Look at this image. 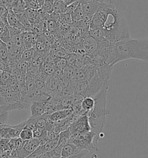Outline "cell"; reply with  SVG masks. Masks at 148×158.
<instances>
[{"label": "cell", "mask_w": 148, "mask_h": 158, "mask_svg": "<svg viewBox=\"0 0 148 158\" xmlns=\"http://www.w3.org/2000/svg\"><path fill=\"white\" fill-rule=\"evenodd\" d=\"M121 1H104L101 7L90 20V30H100L108 42L117 43L130 38Z\"/></svg>", "instance_id": "obj_1"}, {"label": "cell", "mask_w": 148, "mask_h": 158, "mask_svg": "<svg viewBox=\"0 0 148 158\" xmlns=\"http://www.w3.org/2000/svg\"><path fill=\"white\" fill-rule=\"evenodd\" d=\"M116 63L129 59H137L148 63V37L129 38L114 43Z\"/></svg>", "instance_id": "obj_2"}, {"label": "cell", "mask_w": 148, "mask_h": 158, "mask_svg": "<svg viewBox=\"0 0 148 158\" xmlns=\"http://www.w3.org/2000/svg\"><path fill=\"white\" fill-rule=\"evenodd\" d=\"M110 79H107L102 88L93 97L94 106L87 114L91 130L96 134H100L103 130L106 122V116L110 113L106 106V95L109 86Z\"/></svg>", "instance_id": "obj_3"}, {"label": "cell", "mask_w": 148, "mask_h": 158, "mask_svg": "<svg viewBox=\"0 0 148 158\" xmlns=\"http://www.w3.org/2000/svg\"><path fill=\"white\" fill-rule=\"evenodd\" d=\"M99 137L94 135L91 131L82 134L71 135L69 143L74 144L81 151H88L96 152L98 149V141Z\"/></svg>", "instance_id": "obj_4"}, {"label": "cell", "mask_w": 148, "mask_h": 158, "mask_svg": "<svg viewBox=\"0 0 148 158\" xmlns=\"http://www.w3.org/2000/svg\"><path fill=\"white\" fill-rule=\"evenodd\" d=\"M71 135H80L91 131L87 115L79 116L68 128Z\"/></svg>", "instance_id": "obj_5"}, {"label": "cell", "mask_w": 148, "mask_h": 158, "mask_svg": "<svg viewBox=\"0 0 148 158\" xmlns=\"http://www.w3.org/2000/svg\"><path fill=\"white\" fill-rule=\"evenodd\" d=\"M104 1L86 0L79 1L85 17L90 22L92 16L101 7Z\"/></svg>", "instance_id": "obj_6"}, {"label": "cell", "mask_w": 148, "mask_h": 158, "mask_svg": "<svg viewBox=\"0 0 148 158\" xmlns=\"http://www.w3.org/2000/svg\"><path fill=\"white\" fill-rule=\"evenodd\" d=\"M39 146V141L36 139L25 141L23 147L18 151L20 158H26L34 152Z\"/></svg>", "instance_id": "obj_7"}, {"label": "cell", "mask_w": 148, "mask_h": 158, "mask_svg": "<svg viewBox=\"0 0 148 158\" xmlns=\"http://www.w3.org/2000/svg\"><path fill=\"white\" fill-rule=\"evenodd\" d=\"M74 114L73 110L71 108H66L60 111L55 112L52 113L51 115H49V118L51 119V121L54 122H57V121L64 119L65 118H67L69 116H71Z\"/></svg>", "instance_id": "obj_8"}, {"label": "cell", "mask_w": 148, "mask_h": 158, "mask_svg": "<svg viewBox=\"0 0 148 158\" xmlns=\"http://www.w3.org/2000/svg\"><path fill=\"white\" fill-rule=\"evenodd\" d=\"M82 152L74 144L68 143L65 144L61 150V158H67Z\"/></svg>", "instance_id": "obj_9"}, {"label": "cell", "mask_w": 148, "mask_h": 158, "mask_svg": "<svg viewBox=\"0 0 148 158\" xmlns=\"http://www.w3.org/2000/svg\"><path fill=\"white\" fill-rule=\"evenodd\" d=\"M83 45L85 51L90 55H92L97 51L98 47V42L91 36H88L85 38Z\"/></svg>", "instance_id": "obj_10"}, {"label": "cell", "mask_w": 148, "mask_h": 158, "mask_svg": "<svg viewBox=\"0 0 148 158\" xmlns=\"http://www.w3.org/2000/svg\"><path fill=\"white\" fill-rule=\"evenodd\" d=\"M30 110L31 111V116L30 118L33 119H36L45 113L43 102H33L30 107Z\"/></svg>", "instance_id": "obj_11"}, {"label": "cell", "mask_w": 148, "mask_h": 158, "mask_svg": "<svg viewBox=\"0 0 148 158\" xmlns=\"http://www.w3.org/2000/svg\"><path fill=\"white\" fill-rule=\"evenodd\" d=\"M7 19L10 27L18 29V30H20L23 32H27L22 24L20 23L18 18L16 17L12 10L8 11Z\"/></svg>", "instance_id": "obj_12"}, {"label": "cell", "mask_w": 148, "mask_h": 158, "mask_svg": "<svg viewBox=\"0 0 148 158\" xmlns=\"http://www.w3.org/2000/svg\"><path fill=\"white\" fill-rule=\"evenodd\" d=\"M71 16L73 24L77 23L84 19H87L83 14V10H82V7L80 3L78 7L71 14Z\"/></svg>", "instance_id": "obj_13"}, {"label": "cell", "mask_w": 148, "mask_h": 158, "mask_svg": "<svg viewBox=\"0 0 148 158\" xmlns=\"http://www.w3.org/2000/svg\"><path fill=\"white\" fill-rule=\"evenodd\" d=\"M94 100L92 98L85 97L83 98L80 104L83 111L86 112V115L92 110L94 106Z\"/></svg>", "instance_id": "obj_14"}, {"label": "cell", "mask_w": 148, "mask_h": 158, "mask_svg": "<svg viewBox=\"0 0 148 158\" xmlns=\"http://www.w3.org/2000/svg\"><path fill=\"white\" fill-rule=\"evenodd\" d=\"M32 33L24 32L22 34L23 49L24 51L34 47L32 43Z\"/></svg>", "instance_id": "obj_15"}, {"label": "cell", "mask_w": 148, "mask_h": 158, "mask_svg": "<svg viewBox=\"0 0 148 158\" xmlns=\"http://www.w3.org/2000/svg\"><path fill=\"white\" fill-rule=\"evenodd\" d=\"M69 124V120L67 118L60 120L55 122V131L56 133L59 134L61 132L68 129Z\"/></svg>", "instance_id": "obj_16"}, {"label": "cell", "mask_w": 148, "mask_h": 158, "mask_svg": "<svg viewBox=\"0 0 148 158\" xmlns=\"http://www.w3.org/2000/svg\"><path fill=\"white\" fill-rule=\"evenodd\" d=\"M27 9L25 0H16L13 1L12 4V8L10 10L14 12H21Z\"/></svg>", "instance_id": "obj_17"}, {"label": "cell", "mask_w": 148, "mask_h": 158, "mask_svg": "<svg viewBox=\"0 0 148 158\" xmlns=\"http://www.w3.org/2000/svg\"><path fill=\"white\" fill-rule=\"evenodd\" d=\"M0 62L5 66L8 65V52L6 44L3 43L0 47Z\"/></svg>", "instance_id": "obj_18"}, {"label": "cell", "mask_w": 148, "mask_h": 158, "mask_svg": "<svg viewBox=\"0 0 148 158\" xmlns=\"http://www.w3.org/2000/svg\"><path fill=\"white\" fill-rule=\"evenodd\" d=\"M35 53H36V51L34 47L27 49L23 52V54L21 56L20 60L27 63H31Z\"/></svg>", "instance_id": "obj_19"}, {"label": "cell", "mask_w": 148, "mask_h": 158, "mask_svg": "<svg viewBox=\"0 0 148 158\" xmlns=\"http://www.w3.org/2000/svg\"><path fill=\"white\" fill-rule=\"evenodd\" d=\"M71 137V134L69 129H67L63 132H61L59 133V136L58 145L64 146L65 144L69 143Z\"/></svg>", "instance_id": "obj_20"}, {"label": "cell", "mask_w": 148, "mask_h": 158, "mask_svg": "<svg viewBox=\"0 0 148 158\" xmlns=\"http://www.w3.org/2000/svg\"><path fill=\"white\" fill-rule=\"evenodd\" d=\"M33 133V138L41 139H47V131L44 128H41L37 127L35 129L32 131Z\"/></svg>", "instance_id": "obj_21"}, {"label": "cell", "mask_w": 148, "mask_h": 158, "mask_svg": "<svg viewBox=\"0 0 148 158\" xmlns=\"http://www.w3.org/2000/svg\"><path fill=\"white\" fill-rule=\"evenodd\" d=\"M66 6L65 5L64 0H57L55 1L54 5H53V10L55 13L58 14H62L64 12V10Z\"/></svg>", "instance_id": "obj_22"}, {"label": "cell", "mask_w": 148, "mask_h": 158, "mask_svg": "<svg viewBox=\"0 0 148 158\" xmlns=\"http://www.w3.org/2000/svg\"><path fill=\"white\" fill-rule=\"evenodd\" d=\"M55 1H45L43 5L41 7L42 10L45 11L47 14H52L54 12L53 10V5H54Z\"/></svg>", "instance_id": "obj_23"}, {"label": "cell", "mask_w": 148, "mask_h": 158, "mask_svg": "<svg viewBox=\"0 0 148 158\" xmlns=\"http://www.w3.org/2000/svg\"><path fill=\"white\" fill-rule=\"evenodd\" d=\"M59 138L56 139L48 141L46 144L43 147L45 152H51L58 146Z\"/></svg>", "instance_id": "obj_24"}, {"label": "cell", "mask_w": 148, "mask_h": 158, "mask_svg": "<svg viewBox=\"0 0 148 158\" xmlns=\"http://www.w3.org/2000/svg\"><path fill=\"white\" fill-rule=\"evenodd\" d=\"M40 70L41 69L34 67L31 65V63H30V65L28 66L27 70L26 71V77L35 79L37 75L39 73Z\"/></svg>", "instance_id": "obj_25"}, {"label": "cell", "mask_w": 148, "mask_h": 158, "mask_svg": "<svg viewBox=\"0 0 148 158\" xmlns=\"http://www.w3.org/2000/svg\"><path fill=\"white\" fill-rule=\"evenodd\" d=\"M19 138L24 141H27L33 139V133L32 131L28 129H23L21 131L19 135Z\"/></svg>", "instance_id": "obj_26"}, {"label": "cell", "mask_w": 148, "mask_h": 158, "mask_svg": "<svg viewBox=\"0 0 148 158\" xmlns=\"http://www.w3.org/2000/svg\"><path fill=\"white\" fill-rule=\"evenodd\" d=\"M25 88L27 89L28 93L36 89L35 79L26 77L25 81Z\"/></svg>", "instance_id": "obj_27"}, {"label": "cell", "mask_w": 148, "mask_h": 158, "mask_svg": "<svg viewBox=\"0 0 148 158\" xmlns=\"http://www.w3.org/2000/svg\"><path fill=\"white\" fill-rule=\"evenodd\" d=\"M12 77V75L9 73L5 71L0 77V86H6Z\"/></svg>", "instance_id": "obj_28"}, {"label": "cell", "mask_w": 148, "mask_h": 158, "mask_svg": "<svg viewBox=\"0 0 148 158\" xmlns=\"http://www.w3.org/2000/svg\"><path fill=\"white\" fill-rule=\"evenodd\" d=\"M37 127V119L33 118H29L26 121V124L24 129H28L33 131Z\"/></svg>", "instance_id": "obj_29"}, {"label": "cell", "mask_w": 148, "mask_h": 158, "mask_svg": "<svg viewBox=\"0 0 148 158\" xmlns=\"http://www.w3.org/2000/svg\"><path fill=\"white\" fill-rule=\"evenodd\" d=\"M30 63H27L20 60L16 63V65L20 73H23L26 74V71L27 70L28 66L30 65Z\"/></svg>", "instance_id": "obj_30"}, {"label": "cell", "mask_w": 148, "mask_h": 158, "mask_svg": "<svg viewBox=\"0 0 148 158\" xmlns=\"http://www.w3.org/2000/svg\"><path fill=\"white\" fill-rule=\"evenodd\" d=\"M27 9L38 10H40V7L38 4L37 0H25Z\"/></svg>", "instance_id": "obj_31"}, {"label": "cell", "mask_w": 148, "mask_h": 158, "mask_svg": "<svg viewBox=\"0 0 148 158\" xmlns=\"http://www.w3.org/2000/svg\"><path fill=\"white\" fill-rule=\"evenodd\" d=\"M31 32L37 36H41L44 33V31L40 23H38L32 24Z\"/></svg>", "instance_id": "obj_32"}, {"label": "cell", "mask_w": 148, "mask_h": 158, "mask_svg": "<svg viewBox=\"0 0 148 158\" xmlns=\"http://www.w3.org/2000/svg\"><path fill=\"white\" fill-rule=\"evenodd\" d=\"M58 27V23L55 21L49 19L47 21V31L49 33H53Z\"/></svg>", "instance_id": "obj_33"}, {"label": "cell", "mask_w": 148, "mask_h": 158, "mask_svg": "<svg viewBox=\"0 0 148 158\" xmlns=\"http://www.w3.org/2000/svg\"><path fill=\"white\" fill-rule=\"evenodd\" d=\"M63 147V145H58L55 149L49 152L51 158H61V150Z\"/></svg>", "instance_id": "obj_34"}, {"label": "cell", "mask_w": 148, "mask_h": 158, "mask_svg": "<svg viewBox=\"0 0 148 158\" xmlns=\"http://www.w3.org/2000/svg\"><path fill=\"white\" fill-rule=\"evenodd\" d=\"M60 20L65 24H72V20L70 14H63L60 15Z\"/></svg>", "instance_id": "obj_35"}, {"label": "cell", "mask_w": 148, "mask_h": 158, "mask_svg": "<svg viewBox=\"0 0 148 158\" xmlns=\"http://www.w3.org/2000/svg\"><path fill=\"white\" fill-rule=\"evenodd\" d=\"M47 132L55 131V122L51 121L49 118H47L46 121V125L44 128Z\"/></svg>", "instance_id": "obj_36"}, {"label": "cell", "mask_w": 148, "mask_h": 158, "mask_svg": "<svg viewBox=\"0 0 148 158\" xmlns=\"http://www.w3.org/2000/svg\"><path fill=\"white\" fill-rule=\"evenodd\" d=\"M14 149L15 150H18L23 147L25 141L20 139L19 137L14 138Z\"/></svg>", "instance_id": "obj_37"}, {"label": "cell", "mask_w": 148, "mask_h": 158, "mask_svg": "<svg viewBox=\"0 0 148 158\" xmlns=\"http://www.w3.org/2000/svg\"><path fill=\"white\" fill-rule=\"evenodd\" d=\"M8 28V30H9V34H10V37H14V36H15V35H21V34H22L24 33V32L20 31V30H18V29L11 27L9 26Z\"/></svg>", "instance_id": "obj_38"}, {"label": "cell", "mask_w": 148, "mask_h": 158, "mask_svg": "<svg viewBox=\"0 0 148 158\" xmlns=\"http://www.w3.org/2000/svg\"><path fill=\"white\" fill-rule=\"evenodd\" d=\"M59 134L56 133L55 131H49V132H47V139L48 141H51L53 139H56L59 138Z\"/></svg>", "instance_id": "obj_39"}, {"label": "cell", "mask_w": 148, "mask_h": 158, "mask_svg": "<svg viewBox=\"0 0 148 158\" xmlns=\"http://www.w3.org/2000/svg\"><path fill=\"white\" fill-rule=\"evenodd\" d=\"M89 152L88 151H83L80 152V153H77L76 155H74L73 156H69L67 158H85L86 156L88 155Z\"/></svg>", "instance_id": "obj_40"}, {"label": "cell", "mask_w": 148, "mask_h": 158, "mask_svg": "<svg viewBox=\"0 0 148 158\" xmlns=\"http://www.w3.org/2000/svg\"><path fill=\"white\" fill-rule=\"evenodd\" d=\"M39 158H51V154L49 152H44L39 156Z\"/></svg>", "instance_id": "obj_41"}, {"label": "cell", "mask_w": 148, "mask_h": 158, "mask_svg": "<svg viewBox=\"0 0 148 158\" xmlns=\"http://www.w3.org/2000/svg\"><path fill=\"white\" fill-rule=\"evenodd\" d=\"M5 69V66L0 62V77L4 73Z\"/></svg>", "instance_id": "obj_42"}, {"label": "cell", "mask_w": 148, "mask_h": 158, "mask_svg": "<svg viewBox=\"0 0 148 158\" xmlns=\"http://www.w3.org/2000/svg\"><path fill=\"white\" fill-rule=\"evenodd\" d=\"M6 104V102L5 99L3 98H2L1 96H0V107L4 106Z\"/></svg>", "instance_id": "obj_43"}, {"label": "cell", "mask_w": 148, "mask_h": 158, "mask_svg": "<svg viewBox=\"0 0 148 158\" xmlns=\"http://www.w3.org/2000/svg\"></svg>", "instance_id": "obj_44"}, {"label": "cell", "mask_w": 148, "mask_h": 158, "mask_svg": "<svg viewBox=\"0 0 148 158\" xmlns=\"http://www.w3.org/2000/svg\"></svg>", "instance_id": "obj_45"}]
</instances>
